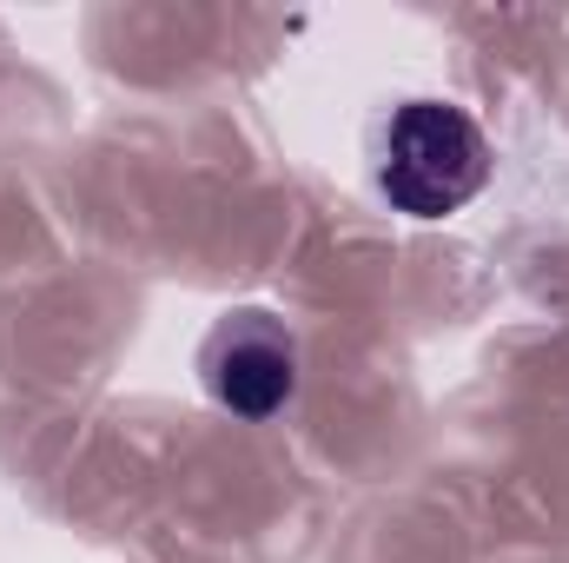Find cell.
I'll return each instance as SVG.
<instances>
[{"mask_svg": "<svg viewBox=\"0 0 569 563\" xmlns=\"http://www.w3.org/2000/svg\"><path fill=\"white\" fill-rule=\"evenodd\" d=\"M199 385L232 418H272L298 392V338L272 312H226L199 345Z\"/></svg>", "mask_w": 569, "mask_h": 563, "instance_id": "2", "label": "cell"}, {"mask_svg": "<svg viewBox=\"0 0 569 563\" xmlns=\"http://www.w3.org/2000/svg\"><path fill=\"white\" fill-rule=\"evenodd\" d=\"M371 186L405 219H450L490 186V140L457 100H405L371 134Z\"/></svg>", "mask_w": 569, "mask_h": 563, "instance_id": "1", "label": "cell"}]
</instances>
